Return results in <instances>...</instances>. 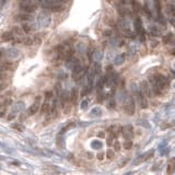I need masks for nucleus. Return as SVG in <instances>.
I'll return each mask as SVG.
<instances>
[{
    "label": "nucleus",
    "instance_id": "nucleus-1",
    "mask_svg": "<svg viewBox=\"0 0 175 175\" xmlns=\"http://www.w3.org/2000/svg\"><path fill=\"white\" fill-rule=\"evenodd\" d=\"M150 82L151 83H156L161 90H167L169 86H170V83H169L167 78L161 74H156L153 77H151L150 78Z\"/></svg>",
    "mask_w": 175,
    "mask_h": 175
},
{
    "label": "nucleus",
    "instance_id": "nucleus-2",
    "mask_svg": "<svg viewBox=\"0 0 175 175\" xmlns=\"http://www.w3.org/2000/svg\"><path fill=\"white\" fill-rule=\"evenodd\" d=\"M125 112L128 115H134L136 111V105H135V100L132 96H127L125 101Z\"/></svg>",
    "mask_w": 175,
    "mask_h": 175
},
{
    "label": "nucleus",
    "instance_id": "nucleus-3",
    "mask_svg": "<svg viewBox=\"0 0 175 175\" xmlns=\"http://www.w3.org/2000/svg\"><path fill=\"white\" fill-rule=\"evenodd\" d=\"M41 101H42V96L41 95H37V96L35 97L34 103L32 104V106L29 109V112H27L29 116H33V115H35V114L39 112V107H41Z\"/></svg>",
    "mask_w": 175,
    "mask_h": 175
},
{
    "label": "nucleus",
    "instance_id": "nucleus-4",
    "mask_svg": "<svg viewBox=\"0 0 175 175\" xmlns=\"http://www.w3.org/2000/svg\"><path fill=\"white\" fill-rule=\"evenodd\" d=\"M135 29H136V33L139 35V37L141 41H144V30L142 27V22L140 18H137L135 20Z\"/></svg>",
    "mask_w": 175,
    "mask_h": 175
},
{
    "label": "nucleus",
    "instance_id": "nucleus-5",
    "mask_svg": "<svg viewBox=\"0 0 175 175\" xmlns=\"http://www.w3.org/2000/svg\"><path fill=\"white\" fill-rule=\"evenodd\" d=\"M153 153H154V151L153 150H151L150 152H146V153H144V154H141L140 156H138L134 162H132V164L134 165H137V164H141L144 163V161H147V160H149L150 158H152V156H153Z\"/></svg>",
    "mask_w": 175,
    "mask_h": 175
},
{
    "label": "nucleus",
    "instance_id": "nucleus-6",
    "mask_svg": "<svg viewBox=\"0 0 175 175\" xmlns=\"http://www.w3.org/2000/svg\"><path fill=\"white\" fill-rule=\"evenodd\" d=\"M51 99V92H47L46 93V99H45V101L42 105H41V114H45L47 113L48 111H49V100Z\"/></svg>",
    "mask_w": 175,
    "mask_h": 175
},
{
    "label": "nucleus",
    "instance_id": "nucleus-7",
    "mask_svg": "<svg viewBox=\"0 0 175 175\" xmlns=\"http://www.w3.org/2000/svg\"><path fill=\"white\" fill-rule=\"evenodd\" d=\"M20 8L22 11L26 12V13H33L36 10V6L33 4H29V2H21Z\"/></svg>",
    "mask_w": 175,
    "mask_h": 175
},
{
    "label": "nucleus",
    "instance_id": "nucleus-8",
    "mask_svg": "<svg viewBox=\"0 0 175 175\" xmlns=\"http://www.w3.org/2000/svg\"><path fill=\"white\" fill-rule=\"evenodd\" d=\"M136 94H137V97H138V102H139V104H140V107H141V109H147V107H148L147 96L144 95L141 91H137Z\"/></svg>",
    "mask_w": 175,
    "mask_h": 175
},
{
    "label": "nucleus",
    "instance_id": "nucleus-9",
    "mask_svg": "<svg viewBox=\"0 0 175 175\" xmlns=\"http://www.w3.org/2000/svg\"><path fill=\"white\" fill-rule=\"evenodd\" d=\"M121 134H123V136L126 140H130L132 138V127L130 125H127V126H125L121 128Z\"/></svg>",
    "mask_w": 175,
    "mask_h": 175
},
{
    "label": "nucleus",
    "instance_id": "nucleus-10",
    "mask_svg": "<svg viewBox=\"0 0 175 175\" xmlns=\"http://www.w3.org/2000/svg\"><path fill=\"white\" fill-rule=\"evenodd\" d=\"M13 69V65L10 61H1L0 60V72L4 71H11Z\"/></svg>",
    "mask_w": 175,
    "mask_h": 175
},
{
    "label": "nucleus",
    "instance_id": "nucleus-11",
    "mask_svg": "<svg viewBox=\"0 0 175 175\" xmlns=\"http://www.w3.org/2000/svg\"><path fill=\"white\" fill-rule=\"evenodd\" d=\"M140 91H141L142 94L146 95V96H150V95H151V91L149 89V84L147 81H142L140 83Z\"/></svg>",
    "mask_w": 175,
    "mask_h": 175
},
{
    "label": "nucleus",
    "instance_id": "nucleus-12",
    "mask_svg": "<svg viewBox=\"0 0 175 175\" xmlns=\"http://www.w3.org/2000/svg\"><path fill=\"white\" fill-rule=\"evenodd\" d=\"M109 131L111 135H113L114 137H117L119 134H121V127L118 125H112L109 128Z\"/></svg>",
    "mask_w": 175,
    "mask_h": 175
},
{
    "label": "nucleus",
    "instance_id": "nucleus-13",
    "mask_svg": "<svg viewBox=\"0 0 175 175\" xmlns=\"http://www.w3.org/2000/svg\"><path fill=\"white\" fill-rule=\"evenodd\" d=\"M149 33L152 35V36H161L162 35V31L159 29V26H156V25H151V26H149Z\"/></svg>",
    "mask_w": 175,
    "mask_h": 175
},
{
    "label": "nucleus",
    "instance_id": "nucleus-14",
    "mask_svg": "<svg viewBox=\"0 0 175 175\" xmlns=\"http://www.w3.org/2000/svg\"><path fill=\"white\" fill-rule=\"evenodd\" d=\"M12 34L14 35V37L16 36H18V37H22V36H24L25 35V32L23 31V29L22 27H19V26H14L13 29H12Z\"/></svg>",
    "mask_w": 175,
    "mask_h": 175
},
{
    "label": "nucleus",
    "instance_id": "nucleus-15",
    "mask_svg": "<svg viewBox=\"0 0 175 175\" xmlns=\"http://www.w3.org/2000/svg\"><path fill=\"white\" fill-rule=\"evenodd\" d=\"M1 39L4 42H12L14 39V35L12 34V32H6L1 35Z\"/></svg>",
    "mask_w": 175,
    "mask_h": 175
},
{
    "label": "nucleus",
    "instance_id": "nucleus-16",
    "mask_svg": "<svg viewBox=\"0 0 175 175\" xmlns=\"http://www.w3.org/2000/svg\"><path fill=\"white\" fill-rule=\"evenodd\" d=\"M16 20L26 22V21H32V20H33V16H30V14H27V13H24V14H18V16H16Z\"/></svg>",
    "mask_w": 175,
    "mask_h": 175
},
{
    "label": "nucleus",
    "instance_id": "nucleus-17",
    "mask_svg": "<svg viewBox=\"0 0 175 175\" xmlns=\"http://www.w3.org/2000/svg\"><path fill=\"white\" fill-rule=\"evenodd\" d=\"M175 171V160L172 159L169 163H167V166H166V173L167 174H172L173 172Z\"/></svg>",
    "mask_w": 175,
    "mask_h": 175
},
{
    "label": "nucleus",
    "instance_id": "nucleus-18",
    "mask_svg": "<svg viewBox=\"0 0 175 175\" xmlns=\"http://www.w3.org/2000/svg\"><path fill=\"white\" fill-rule=\"evenodd\" d=\"M124 61H125V54L118 55V56H116L115 59H114V64H115L116 66H119L121 64H124Z\"/></svg>",
    "mask_w": 175,
    "mask_h": 175
},
{
    "label": "nucleus",
    "instance_id": "nucleus-19",
    "mask_svg": "<svg viewBox=\"0 0 175 175\" xmlns=\"http://www.w3.org/2000/svg\"><path fill=\"white\" fill-rule=\"evenodd\" d=\"M163 43L164 44H171L174 42V35L172 34V33H169L167 35H165V36H163Z\"/></svg>",
    "mask_w": 175,
    "mask_h": 175
},
{
    "label": "nucleus",
    "instance_id": "nucleus-20",
    "mask_svg": "<svg viewBox=\"0 0 175 175\" xmlns=\"http://www.w3.org/2000/svg\"><path fill=\"white\" fill-rule=\"evenodd\" d=\"M6 55H7L8 57H10V58H16V57H18V55H19V51H18V49L11 48V49H9V51H7Z\"/></svg>",
    "mask_w": 175,
    "mask_h": 175
},
{
    "label": "nucleus",
    "instance_id": "nucleus-21",
    "mask_svg": "<svg viewBox=\"0 0 175 175\" xmlns=\"http://www.w3.org/2000/svg\"><path fill=\"white\" fill-rule=\"evenodd\" d=\"M130 4H131L132 6V10H134V12L135 13H138V12L140 11V4L139 2L137 1V0H130Z\"/></svg>",
    "mask_w": 175,
    "mask_h": 175
},
{
    "label": "nucleus",
    "instance_id": "nucleus-22",
    "mask_svg": "<svg viewBox=\"0 0 175 175\" xmlns=\"http://www.w3.org/2000/svg\"><path fill=\"white\" fill-rule=\"evenodd\" d=\"M102 115V109L100 107H94L91 111V116L92 117H100Z\"/></svg>",
    "mask_w": 175,
    "mask_h": 175
},
{
    "label": "nucleus",
    "instance_id": "nucleus-23",
    "mask_svg": "<svg viewBox=\"0 0 175 175\" xmlns=\"http://www.w3.org/2000/svg\"><path fill=\"white\" fill-rule=\"evenodd\" d=\"M77 97H78V91H77V89H74L72 92H71V96H70L71 103H74V102L77 101Z\"/></svg>",
    "mask_w": 175,
    "mask_h": 175
},
{
    "label": "nucleus",
    "instance_id": "nucleus-24",
    "mask_svg": "<svg viewBox=\"0 0 175 175\" xmlns=\"http://www.w3.org/2000/svg\"><path fill=\"white\" fill-rule=\"evenodd\" d=\"M91 146H92L93 149H102V146H103V144H102V142L100 140H94Z\"/></svg>",
    "mask_w": 175,
    "mask_h": 175
},
{
    "label": "nucleus",
    "instance_id": "nucleus-25",
    "mask_svg": "<svg viewBox=\"0 0 175 175\" xmlns=\"http://www.w3.org/2000/svg\"><path fill=\"white\" fill-rule=\"evenodd\" d=\"M144 12L146 13V16H148L149 19H151L152 14H151V11H150V10H149V8H148V4H146L144 6Z\"/></svg>",
    "mask_w": 175,
    "mask_h": 175
},
{
    "label": "nucleus",
    "instance_id": "nucleus-26",
    "mask_svg": "<svg viewBox=\"0 0 175 175\" xmlns=\"http://www.w3.org/2000/svg\"><path fill=\"white\" fill-rule=\"evenodd\" d=\"M154 7H156V13H161V2H160V0H154Z\"/></svg>",
    "mask_w": 175,
    "mask_h": 175
},
{
    "label": "nucleus",
    "instance_id": "nucleus-27",
    "mask_svg": "<svg viewBox=\"0 0 175 175\" xmlns=\"http://www.w3.org/2000/svg\"><path fill=\"white\" fill-rule=\"evenodd\" d=\"M16 117V111H12V112H10V113H9L8 118H7V119H8L9 121H13Z\"/></svg>",
    "mask_w": 175,
    "mask_h": 175
},
{
    "label": "nucleus",
    "instance_id": "nucleus-28",
    "mask_svg": "<svg viewBox=\"0 0 175 175\" xmlns=\"http://www.w3.org/2000/svg\"><path fill=\"white\" fill-rule=\"evenodd\" d=\"M22 29H23V31L25 32V34H27V33H30V32H31L32 30H33L31 25H29V24H23V26H22Z\"/></svg>",
    "mask_w": 175,
    "mask_h": 175
},
{
    "label": "nucleus",
    "instance_id": "nucleus-29",
    "mask_svg": "<svg viewBox=\"0 0 175 175\" xmlns=\"http://www.w3.org/2000/svg\"><path fill=\"white\" fill-rule=\"evenodd\" d=\"M156 20H158L161 24H165V22H166V21H165V18L163 16L162 13H158V19Z\"/></svg>",
    "mask_w": 175,
    "mask_h": 175
},
{
    "label": "nucleus",
    "instance_id": "nucleus-30",
    "mask_svg": "<svg viewBox=\"0 0 175 175\" xmlns=\"http://www.w3.org/2000/svg\"><path fill=\"white\" fill-rule=\"evenodd\" d=\"M74 124L72 123V121H70L69 124L66 125V126H65V127H64V128L61 129V134H64L65 131H67V130H68V129H70L71 127H74Z\"/></svg>",
    "mask_w": 175,
    "mask_h": 175
},
{
    "label": "nucleus",
    "instance_id": "nucleus-31",
    "mask_svg": "<svg viewBox=\"0 0 175 175\" xmlns=\"http://www.w3.org/2000/svg\"><path fill=\"white\" fill-rule=\"evenodd\" d=\"M113 147L114 149H115V151H119V150H121V144H119L118 141H114Z\"/></svg>",
    "mask_w": 175,
    "mask_h": 175
},
{
    "label": "nucleus",
    "instance_id": "nucleus-32",
    "mask_svg": "<svg viewBox=\"0 0 175 175\" xmlns=\"http://www.w3.org/2000/svg\"><path fill=\"white\" fill-rule=\"evenodd\" d=\"M132 147V142H131V140H127L126 142L124 144V148L125 149H130Z\"/></svg>",
    "mask_w": 175,
    "mask_h": 175
},
{
    "label": "nucleus",
    "instance_id": "nucleus-33",
    "mask_svg": "<svg viewBox=\"0 0 175 175\" xmlns=\"http://www.w3.org/2000/svg\"><path fill=\"white\" fill-rule=\"evenodd\" d=\"M88 104H89V101H88V100H84V101H82L81 109H88Z\"/></svg>",
    "mask_w": 175,
    "mask_h": 175
},
{
    "label": "nucleus",
    "instance_id": "nucleus-34",
    "mask_svg": "<svg viewBox=\"0 0 175 175\" xmlns=\"http://www.w3.org/2000/svg\"><path fill=\"white\" fill-rule=\"evenodd\" d=\"M95 59H96V61H100V60H101V58H102V53L101 51H95Z\"/></svg>",
    "mask_w": 175,
    "mask_h": 175
},
{
    "label": "nucleus",
    "instance_id": "nucleus-35",
    "mask_svg": "<svg viewBox=\"0 0 175 175\" xmlns=\"http://www.w3.org/2000/svg\"><path fill=\"white\" fill-rule=\"evenodd\" d=\"M106 154H107V159H113L114 158V151H112V150H109V151L106 152Z\"/></svg>",
    "mask_w": 175,
    "mask_h": 175
},
{
    "label": "nucleus",
    "instance_id": "nucleus-36",
    "mask_svg": "<svg viewBox=\"0 0 175 175\" xmlns=\"http://www.w3.org/2000/svg\"><path fill=\"white\" fill-rule=\"evenodd\" d=\"M9 76L7 74H4V72H0V81H4L6 79L8 78Z\"/></svg>",
    "mask_w": 175,
    "mask_h": 175
},
{
    "label": "nucleus",
    "instance_id": "nucleus-37",
    "mask_svg": "<svg viewBox=\"0 0 175 175\" xmlns=\"http://www.w3.org/2000/svg\"><path fill=\"white\" fill-rule=\"evenodd\" d=\"M115 139V137L113 136V135H111V137H109V140H107V144H109V146H112V144H113V140Z\"/></svg>",
    "mask_w": 175,
    "mask_h": 175
},
{
    "label": "nucleus",
    "instance_id": "nucleus-38",
    "mask_svg": "<svg viewBox=\"0 0 175 175\" xmlns=\"http://www.w3.org/2000/svg\"><path fill=\"white\" fill-rule=\"evenodd\" d=\"M4 113H6V107L4 106H0V117L4 116Z\"/></svg>",
    "mask_w": 175,
    "mask_h": 175
},
{
    "label": "nucleus",
    "instance_id": "nucleus-39",
    "mask_svg": "<svg viewBox=\"0 0 175 175\" xmlns=\"http://www.w3.org/2000/svg\"><path fill=\"white\" fill-rule=\"evenodd\" d=\"M4 88H7V83H4V82H0V91H2Z\"/></svg>",
    "mask_w": 175,
    "mask_h": 175
},
{
    "label": "nucleus",
    "instance_id": "nucleus-40",
    "mask_svg": "<svg viewBox=\"0 0 175 175\" xmlns=\"http://www.w3.org/2000/svg\"><path fill=\"white\" fill-rule=\"evenodd\" d=\"M104 153H103V152H102V153H99V154H97V159L99 160H103L104 159Z\"/></svg>",
    "mask_w": 175,
    "mask_h": 175
},
{
    "label": "nucleus",
    "instance_id": "nucleus-41",
    "mask_svg": "<svg viewBox=\"0 0 175 175\" xmlns=\"http://www.w3.org/2000/svg\"><path fill=\"white\" fill-rule=\"evenodd\" d=\"M4 49H0V60L2 59V57H4V55H6V53H4Z\"/></svg>",
    "mask_w": 175,
    "mask_h": 175
},
{
    "label": "nucleus",
    "instance_id": "nucleus-42",
    "mask_svg": "<svg viewBox=\"0 0 175 175\" xmlns=\"http://www.w3.org/2000/svg\"><path fill=\"white\" fill-rule=\"evenodd\" d=\"M109 109H113V107H115V103H114L113 101L109 102Z\"/></svg>",
    "mask_w": 175,
    "mask_h": 175
},
{
    "label": "nucleus",
    "instance_id": "nucleus-43",
    "mask_svg": "<svg viewBox=\"0 0 175 175\" xmlns=\"http://www.w3.org/2000/svg\"><path fill=\"white\" fill-rule=\"evenodd\" d=\"M104 35L105 36H109V35H112V31H105Z\"/></svg>",
    "mask_w": 175,
    "mask_h": 175
},
{
    "label": "nucleus",
    "instance_id": "nucleus-44",
    "mask_svg": "<svg viewBox=\"0 0 175 175\" xmlns=\"http://www.w3.org/2000/svg\"><path fill=\"white\" fill-rule=\"evenodd\" d=\"M105 136V134L104 132H100V134H99V137H102V138H103V137Z\"/></svg>",
    "mask_w": 175,
    "mask_h": 175
},
{
    "label": "nucleus",
    "instance_id": "nucleus-45",
    "mask_svg": "<svg viewBox=\"0 0 175 175\" xmlns=\"http://www.w3.org/2000/svg\"><path fill=\"white\" fill-rule=\"evenodd\" d=\"M171 54H172V55H175V49H172V51H171Z\"/></svg>",
    "mask_w": 175,
    "mask_h": 175
},
{
    "label": "nucleus",
    "instance_id": "nucleus-46",
    "mask_svg": "<svg viewBox=\"0 0 175 175\" xmlns=\"http://www.w3.org/2000/svg\"><path fill=\"white\" fill-rule=\"evenodd\" d=\"M2 4H4V2H2V1H0V8L2 7Z\"/></svg>",
    "mask_w": 175,
    "mask_h": 175
},
{
    "label": "nucleus",
    "instance_id": "nucleus-47",
    "mask_svg": "<svg viewBox=\"0 0 175 175\" xmlns=\"http://www.w3.org/2000/svg\"><path fill=\"white\" fill-rule=\"evenodd\" d=\"M172 86H173V88H174V89H175V81L173 82V84H172Z\"/></svg>",
    "mask_w": 175,
    "mask_h": 175
},
{
    "label": "nucleus",
    "instance_id": "nucleus-48",
    "mask_svg": "<svg viewBox=\"0 0 175 175\" xmlns=\"http://www.w3.org/2000/svg\"><path fill=\"white\" fill-rule=\"evenodd\" d=\"M1 100H2V97H1V95H0V101H1Z\"/></svg>",
    "mask_w": 175,
    "mask_h": 175
},
{
    "label": "nucleus",
    "instance_id": "nucleus-49",
    "mask_svg": "<svg viewBox=\"0 0 175 175\" xmlns=\"http://www.w3.org/2000/svg\"><path fill=\"white\" fill-rule=\"evenodd\" d=\"M173 67H174V69H175V61H174V65H173Z\"/></svg>",
    "mask_w": 175,
    "mask_h": 175
},
{
    "label": "nucleus",
    "instance_id": "nucleus-50",
    "mask_svg": "<svg viewBox=\"0 0 175 175\" xmlns=\"http://www.w3.org/2000/svg\"><path fill=\"white\" fill-rule=\"evenodd\" d=\"M172 1H175V0H172Z\"/></svg>",
    "mask_w": 175,
    "mask_h": 175
}]
</instances>
